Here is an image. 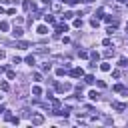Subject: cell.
<instances>
[{
	"instance_id": "cell-1",
	"label": "cell",
	"mask_w": 128,
	"mask_h": 128,
	"mask_svg": "<svg viewBox=\"0 0 128 128\" xmlns=\"http://www.w3.org/2000/svg\"><path fill=\"white\" fill-rule=\"evenodd\" d=\"M72 88V84H68V82H60V84H56V90L58 92H68Z\"/></svg>"
},
{
	"instance_id": "cell-2",
	"label": "cell",
	"mask_w": 128,
	"mask_h": 128,
	"mask_svg": "<svg viewBox=\"0 0 128 128\" xmlns=\"http://www.w3.org/2000/svg\"><path fill=\"white\" fill-rule=\"evenodd\" d=\"M30 122H32V124H34V126H40V124H42V122H44V116H42V114H34V116H32V120H30Z\"/></svg>"
},
{
	"instance_id": "cell-3",
	"label": "cell",
	"mask_w": 128,
	"mask_h": 128,
	"mask_svg": "<svg viewBox=\"0 0 128 128\" xmlns=\"http://www.w3.org/2000/svg\"><path fill=\"white\" fill-rule=\"evenodd\" d=\"M70 76L72 78H80V76H84V70L82 68H72L70 70Z\"/></svg>"
},
{
	"instance_id": "cell-4",
	"label": "cell",
	"mask_w": 128,
	"mask_h": 128,
	"mask_svg": "<svg viewBox=\"0 0 128 128\" xmlns=\"http://www.w3.org/2000/svg\"><path fill=\"white\" fill-rule=\"evenodd\" d=\"M104 22L110 26H118V18H114V16H104Z\"/></svg>"
},
{
	"instance_id": "cell-5",
	"label": "cell",
	"mask_w": 128,
	"mask_h": 128,
	"mask_svg": "<svg viewBox=\"0 0 128 128\" xmlns=\"http://www.w3.org/2000/svg\"><path fill=\"white\" fill-rule=\"evenodd\" d=\"M112 108L118 110V112H122V110H126V104H122V102H112Z\"/></svg>"
},
{
	"instance_id": "cell-6",
	"label": "cell",
	"mask_w": 128,
	"mask_h": 128,
	"mask_svg": "<svg viewBox=\"0 0 128 128\" xmlns=\"http://www.w3.org/2000/svg\"><path fill=\"white\" fill-rule=\"evenodd\" d=\"M22 34H24V30L14 26V30H12V36H14V38H22Z\"/></svg>"
},
{
	"instance_id": "cell-7",
	"label": "cell",
	"mask_w": 128,
	"mask_h": 128,
	"mask_svg": "<svg viewBox=\"0 0 128 128\" xmlns=\"http://www.w3.org/2000/svg\"><path fill=\"white\" fill-rule=\"evenodd\" d=\"M88 98H90V100H94V102H96V100H98V98H100V94H98V92H96V90H90V92H88Z\"/></svg>"
},
{
	"instance_id": "cell-8",
	"label": "cell",
	"mask_w": 128,
	"mask_h": 128,
	"mask_svg": "<svg viewBox=\"0 0 128 128\" xmlns=\"http://www.w3.org/2000/svg\"><path fill=\"white\" fill-rule=\"evenodd\" d=\"M36 32H38V34H48V28H46V24H40V26L36 28Z\"/></svg>"
},
{
	"instance_id": "cell-9",
	"label": "cell",
	"mask_w": 128,
	"mask_h": 128,
	"mask_svg": "<svg viewBox=\"0 0 128 128\" xmlns=\"http://www.w3.org/2000/svg\"><path fill=\"white\" fill-rule=\"evenodd\" d=\"M24 62H26V64H30V66H34V64H36V58L30 54V56H26V58H24Z\"/></svg>"
},
{
	"instance_id": "cell-10",
	"label": "cell",
	"mask_w": 128,
	"mask_h": 128,
	"mask_svg": "<svg viewBox=\"0 0 128 128\" xmlns=\"http://www.w3.org/2000/svg\"><path fill=\"white\" fill-rule=\"evenodd\" d=\"M114 92H120V94H128V92H126V88H124L122 84H116V86H114Z\"/></svg>"
},
{
	"instance_id": "cell-11",
	"label": "cell",
	"mask_w": 128,
	"mask_h": 128,
	"mask_svg": "<svg viewBox=\"0 0 128 128\" xmlns=\"http://www.w3.org/2000/svg\"><path fill=\"white\" fill-rule=\"evenodd\" d=\"M100 70H102V72H110V64H108V62H102V64H100Z\"/></svg>"
},
{
	"instance_id": "cell-12",
	"label": "cell",
	"mask_w": 128,
	"mask_h": 128,
	"mask_svg": "<svg viewBox=\"0 0 128 128\" xmlns=\"http://www.w3.org/2000/svg\"><path fill=\"white\" fill-rule=\"evenodd\" d=\"M84 82H86V84H94V76H92V74H86V76H84Z\"/></svg>"
},
{
	"instance_id": "cell-13",
	"label": "cell",
	"mask_w": 128,
	"mask_h": 128,
	"mask_svg": "<svg viewBox=\"0 0 128 128\" xmlns=\"http://www.w3.org/2000/svg\"><path fill=\"white\" fill-rule=\"evenodd\" d=\"M32 94H34V96H40V94H42L40 86H32Z\"/></svg>"
},
{
	"instance_id": "cell-14",
	"label": "cell",
	"mask_w": 128,
	"mask_h": 128,
	"mask_svg": "<svg viewBox=\"0 0 128 128\" xmlns=\"http://www.w3.org/2000/svg\"><path fill=\"white\" fill-rule=\"evenodd\" d=\"M44 20H46V24H56V18L54 16H46Z\"/></svg>"
},
{
	"instance_id": "cell-15",
	"label": "cell",
	"mask_w": 128,
	"mask_h": 128,
	"mask_svg": "<svg viewBox=\"0 0 128 128\" xmlns=\"http://www.w3.org/2000/svg\"><path fill=\"white\" fill-rule=\"evenodd\" d=\"M90 58H92L94 62H98V60H100V54H98V52H90Z\"/></svg>"
},
{
	"instance_id": "cell-16",
	"label": "cell",
	"mask_w": 128,
	"mask_h": 128,
	"mask_svg": "<svg viewBox=\"0 0 128 128\" xmlns=\"http://www.w3.org/2000/svg\"><path fill=\"white\" fill-rule=\"evenodd\" d=\"M8 28H10V26H8V22H4V20H2V22H0V30H2V32H6Z\"/></svg>"
},
{
	"instance_id": "cell-17",
	"label": "cell",
	"mask_w": 128,
	"mask_h": 128,
	"mask_svg": "<svg viewBox=\"0 0 128 128\" xmlns=\"http://www.w3.org/2000/svg\"><path fill=\"white\" fill-rule=\"evenodd\" d=\"M78 56H80V58H88V52H86V50H78Z\"/></svg>"
},
{
	"instance_id": "cell-18",
	"label": "cell",
	"mask_w": 128,
	"mask_h": 128,
	"mask_svg": "<svg viewBox=\"0 0 128 128\" xmlns=\"http://www.w3.org/2000/svg\"><path fill=\"white\" fill-rule=\"evenodd\" d=\"M64 18H66V20H72L74 14H72V12H64Z\"/></svg>"
},
{
	"instance_id": "cell-19",
	"label": "cell",
	"mask_w": 128,
	"mask_h": 128,
	"mask_svg": "<svg viewBox=\"0 0 128 128\" xmlns=\"http://www.w3.org/2000/svg\"><path fill=\"white\" fill-rule=\"evenodd\" d=\"M20 62H22L20 56H14V58H12V64H20Z\"/></svg>"
},
{
	"instance_id": "cell-20",
	"label": "cell",
	"mask_w": 128,
	"mask_h": 128,
	"mask_svg": "<svg viewBox=\"0 0 128 128\" xmlns=\"http://www.w3.org/2000/svg\"><path fill=\"white\" fill-rule=\"evenodd\" d=\"M50 68H52V64H48V62H46V64H42V70H44V72H48Z\"/></svg>"
},
{
	"instance_id": "cell-21",
	"label": "cell",
	"mask_w": 128,
	"mask_h": 128,
	"mask_svg": "<svg viewBox=\"0 0 128 128\" xmlns=\"http://www.w3.org/2000/svg\"><path fill=\"white\" fill-rule=\"evenodd\" d=\"M62 74H66V68H58L56 70V76H62Z\"/></svg>"
},
{
	"instance_id": "cell-22",
	"label": "cell",
	"mask_w": 128,
	"mask_h": 128,
	"mask_svg": "<svg viewBox=\"0 0 128 128\" xmlns=\"http://www.w3.org/2000/svg\"><path fill=\"white\" fill-rule=\"evenodd\" d=\"M0 88H2V90H4V92H6V90H8V88H10V86H8V82H0Z\"/></svg>"
},
{
	"instance_id": "cell-23",
	"label": "cell",
	"mask_w": 128,
	"mask_h": 128,
	"mask_svg": "<svg viewBox=\"0 0 128 128\" xmlns=\"http://www.w3.org/2000/svg\"><path fill=\"white\" fill-rule=\"evenodd\" d=\"M4 120H6V122H10V120H12V114H10V112H6V114H4Z\"/></svg>"
},
{
	"instance_id": "cell-24",
	"label": "cell",
	"mask_w": 128,
	"mask_h": 128,
	"mask_svg": "<svg viewBox=\"0 0 128 128\" xmlns=\"http://www.w3.org/2000/svg\"><path fill=\"white\" fill-rule=\"evenodd\" d=\"M90 26H94V28H96V26H98V20H96V18H92V20H90Z\"/></svg>"
},
{
	"instance_id": "cell-25",
	"label": "cell",
	"mask_w": 128,
	"mask_h": 128,
	"mask_svg": "<svg viewBox=\"0 0 128 128\" xmlns=\"http://www.w3.org/2000/svg\"><path fill=\"white\" fill-rule=\"evenodd\" d=\"M120 66H128V60L126 58H120Z\"/></svg>"
},
{
	"instance_id": "cell-26",
	"label": "cell",
	"mask_w": 128,
	"mask_h": 128,
	"mask_svg": "<svg viewBox=\"0 0 128 128\" xmlns=\"http://www.w3.org/2000/svg\"><path fill=\"white\" fill-rule=\"evenodd\" d=\"M6 74H8V78H10V80H12V78H14V76H16V74H14V70H8V72H6Z\"/></svg>"
},
{
	"instance_id": "cell-27",
	"label": "cell",
	"mask_w": 128,
	"mask_h": 128,
	"mask_svg": "<svg viewBox=\"0 0 128 128\" xmlns=\"http://www.w3.org/2000/svg\"><path fill=\"white\" fill-rule=\"evenodd\" d=\"M22 116H24V118H26V116H30V110H28V108H24V110H22Z\"/></svg>"
},
{
	"instance_id": "cell-28",
	"label": "cell",
	"mask_w": 128,
	"mask_h": 128,
	"mask_svg": "<svg viewBox=\"0 0 128 128\" xmlns=\"http://www.w3.org/2000/svg\"><path fill=\"white\" fill-rule=\"evenodd\" d=\"M66 2H68L70 6H74V4H78V2H82V0H66Z\"/></svg>"
},
{
	"instance_id": "cell-29",
	"label": "cell",
	"mask_w": 128,
	"mask_h": 128,
	"mask_svg": "<svg viewBox=\"0 0 128 128\" xmlns=\"http://www.w3.org/2000/svg\"><path fill=\"white\" fill-rule=\"evenodd\" d=\"M2 58H6V52H4L2 48H0V60H2Z\"/></svg>"
},
{
	"instance_id": "cell-30",
	"label": "cell",
	"mask_w": 128,
	"mask_h": 128,
	"mask_svg": "<svg viewBox=\"0 0 128 128\" xmlns=\"http://www.w3.org/2000/svg\"><path fill=\"white\" fill-rule=\"evenodd\" d=\"M42 2H44V4H46V6H48V4H50V2H52V0H42Z\"/></svg>"
},
{
	"instance_id": "cell-31",
	"label": "cell",
	"mask_w": 128,
	"mask_h": 128,
	"mask_svg": "<svg viewBox=\"0 0 128 128\" xmlns=\"http://www.w3.org/2000/svg\"><path fill=\"white\" fill-rule=\"evenodd\" d=\"M82 2H88V4H90V2H94V0H82Z\"/></svg>"
},
{
	"instance_id": "cell-32",
	"label": "cell",
	"mask_w": 128,
	"mask_h": 128,
	"mask_svg": "<svg viewBox=\"0 0 128 128\" xmlns=\"http://www.w3.org/2000/svg\"><path fill=\"white\" fill-rule=\"evenodd\" d=\"M0 112H4V106H2V104H0Z\"/></svg>"
},
{
	"instance_id": "cell-33",
	"label": "cell",
	"mask_w": 128,
	"mask_h": 128,
	"mask_svg": "<svg viewBox=\"0 0 128 128\" xmlns=\"http://www.w3.org/2000/svg\"><path fill=\"white\" fill-rule=\"evenodd\" d=\"M124 2H126V4H128V0H124Z\"/></svg>"
}]
</instances>
